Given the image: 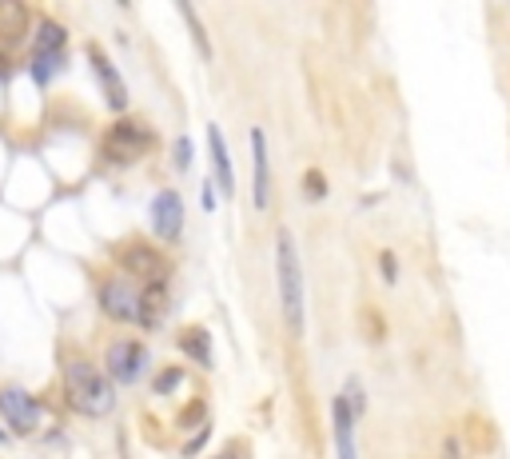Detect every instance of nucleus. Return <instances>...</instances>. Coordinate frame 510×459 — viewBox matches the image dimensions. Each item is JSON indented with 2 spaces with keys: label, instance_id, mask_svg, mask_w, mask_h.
Returning <instances> with one entry per match:
<instances>
[{
  "label": "nucleus",
  "instance_id": "nucleus-17",
  "mask_svg": "<svg viewBox=\"0 0 510 459\" xmlns=\"http://www.w3.org/2000/svg\"><path fill=\"white\" fill-rule=\"evenodd\" d=\"M179 13H184V20L192 24V36H196V44H199V53H204L207 60H212V44H207V36H204V24H199V16L192 13L188 5H179Z\"/></svg>",
  "mask_w": 510,
  "mask_h": 459
},
{
  "label": "nucleus",
  "instance_id": "nucleus-1",
  "mask_svg": "<svg viewBox=\"0 0 510 459\" xmlns=\"http://www.w3.org/2000/svg\"><path fill=\"white\" fill-rule=\"evenodd\" d=\"M275 276H279V304H284V319L287 327L299 336L303 332V268H299V252H295V239L292 232H279L275 236Z\"/></svg>",
  "mask_w": 510,
  "mask_h": 459
},
{
  "label": "nucleus",
  "instance_id": "nucleus-9",
  "mask_svg": "<svg viewBox=\"0 0 510 459\" xmlns=\"http://www.w3.org/2000/svg\"><path fill=\"white\" fill-rule=\"evenodd\" d=\"M88 56H92V73L100 76V84H104V96H108V108H128V88H124V80H120V73L112 68V60H108L100 48L92 44L88 48Z\"/></svg>",
  "mask_w": 510,
  "mask_h": 459
},
{
  "label": "nucleus",
  "instance_id": "nucleus-21",
  "mask_svg": "<svg viewBox=\"0 0 510 459\" xmlns=\"http://www.w3.org/2000/svg\"><path fill=\"white\" fill-rule=\"evenodd\" d=\"M443 459H467L463 439H458V435H447V439H443Z\"/></svg>",
  "mask_w": 510,
  "mask_h": 459
},
{
  "label": "nucleus",
  "instance_id": "nucleus-23",
  "mask_svg": "<svg viewBox=\"0 0 510 459\" xmlns=\"http://www.w3.org/2000/svg\"><path fill=\"white\" fill-rule=\"evenodd\" d=\"M219 459H236V455H232V452H227V455H219Z\"/></svg>",
  "mask_w": 510,
  "mask_h": 459
},
{
  "label": "nucleus",
  "instance_id": "nucleus-13",
  "mask_svg": "<svg viewBox=\"0 0 510 459\" xmlns=\"http://www.w3.org/2000/svg\"><path fill=\"white\" fill-rule=\"evenodd\" d=\"M164 304H168V292H164V284L156 279V284H148L144 292H140V327H156Z\"/></svg>",
  "mask_w": 510,
  "mask_h": 459
},
{
  "label": "nucleus",
  "instance_id": "nucleus-3",
  "mask_svg": "<svg viewBox=\"0 0 510 459\" xmlns=\"http://www.w3.org/2000/svg\"><path fill=\"white\" fill-rule=\"evenodd\" d=\"M148 148H152V132H148L144 124H136V120L112 124V132L104 140V152H108V160H116V164H132Z\"/></svg>",
  "mask_w": 510,
  "mask_h": 459
},
{
  "label": "nucleus",
  "instance_id": "nucleus-2",
  "mask_svg": "<svg viewBox=\"0 0 510 459\" xmlns=\"http://www.w3.org/2000/svg\"><path fill=\"white\" fill-rule=\"evenodd\" d=\"M64 392L68 404L84 415H108L116 407V387L108 376H100L88 359H72L64 367Z\"/></svg>",
  "mask_w": 510,
  "mask_h": 459
},
{
  "label": "nucleus",
  "instance_id": "nucleus-15",
  "mask_svg": "<svg viewBox=\"0 0 510 459\" xmlns=\"http://www.w3.org/2000/svg\"><path fill=\"white\" fill-rule=\"evenodd\" d=\"M64 24H56V20H40V28H36V53H60L64 48Z\"/></svg>",
  "mask_w": 510,
  "mask_h": 459
},
{
  "label": "nucleus",
  "instance_id": "nucleus-14",
  "mask_svg": "<svg viewBox=\"0 0 510 459\" xmlns=\"http://www.w3.org/2000/svg\"><path fill=\"white\" fill-rule=\"evenodd\" d=\"M179 347H184L196 364H204V367L216 364L212 359V336H207L204 327H188V332H179Z\"/></svg>",
  "mask_w": 510,
  "mask_h": 459
},
{
  "label": "nucleus",
  "instance_id": "nucleus-4",
  "mask_svg": "<svg viewBox=\"0 0 510 459\" xmlns=\"http://www.w3.org/2000/svg\"><path fill=\"white\" fill-rule=\"evenodd\" d=\"M0 415H5V424L13 427L16 435H28V432H36L40 427V404L33 396L24 392V387H5V392H0Z\"/></svg>",
  "mask_w": 510,
  "mask_h": 459
},
{
  "label": "nucleus",
  "instance_id": "nucleus-8",
  "mask_svg": "<svg viewBox=\"0 0 510 459\" xmlns=\"http://www.w3.org/2000/svg\"><path fill=\"white\" fill-rule=\"evenodd\" d=\"M152 232L159 239H179L184 232V200L176 192H159L152 200Z\"/></svg>",
  "mask_w": 510,
  "mask_h": 459
},
{
  "label": "nucleus",
  "instance_id": "nucleus-20",
  "mask_svg": "<svg viewBox=\"0 0 510 459\" xmlns=\"http://www.w3.org/2000/svg\"><path fill=\"white\" fill-rule=\"evenodd\" d=\"M188 164H192V140L179 136L176 140V168H188Z\"/></svg>",
  "mask_w": 510,
  "mask_h": 459
},
{
  "label": "nucleus",
  "instance_id": "nucleus-22",
  "mask_svg": "<svg viewBox=\"0 0 510 459\" xmlns=\"http://www.w3.org/2000/svg\"><path fill=\"white\" fill-rule=\"evenodd\" d=\"M379 272H383V276H387V279H391V284H395L399 268H395V256H391V252H383V256H379Z\"/></svg>",
  "mask_w": 510,
  "mask_h": 459
},
{
  "label": "nucleus",
  "instance_id": "nucleus-11",
  "mask_svg": "<svg viewBox=\"0 0 510 459\" xmlns=\"http://www.w3.org/2000/svg\"><path fill=\"white\" fill-rule=\"evenodd\" d=\"M207 144H212V168H216V180L224 188V196L236 192V172H232V152L224 144V132L216 124H207Z\"/></svg>",
  "mask_w": 510,
  "mask_h": 459
},
{
  "label": "nucleus",
  "instance_id": "nucleus-5",
  "mask_svg": "<svg viewBox=\"0 0 510 459\" xmlns=\"http://www.w3.org/2000/svg\"><path fill=\"white\" fill-rule=\"evenodd\" d=\"M100 308L116 324H140V288H132L128 279H108L100 288Z\"/></svg>",
  "mask_w": 510,
  "mask_h": 459
},
{
  "label": "nucleus",
  "instance_id": "nucleus-7",
  "mask_svg": "<svg viewBox=\"0 0 510 459\" xmlns=\"http://www.w3.org/2000/svg\"><path fill=\"white\" fill-rule=\"evenodd\" d=\"M144 364H148V352L136 339H120V344L108 347V376H112L116 384H132V379L144 372Z\"/></svg>",
  "mask_w": 510,
  "mask_h": 459
},
{
  "label": "nucleus",
  "instance_id": "nucleus-19",
  "mask_svg": "<svg viewBox=\"0 0 510 459\" xmlns=\"http://www.w3.org/2000/svg\"><path fill=\"white\" fill-rule=\"evenodd\" d=\"M179 379H184V372H179V367H168V372H159V379H156V392L168 396V392H172V387L179 384Z\"/></svg>",
  "mask_w": 510,
  "mask_h": 459
},
{
  "label": "nucleus",
  "instance_id": "nucleus-10",
  "mask_svg": "<svg viewBox=\"0 0 510 459\" xmlns=\"http://www.w3.org/2000/svg\"><path fill=\"white\" fill-rule=\"evenodd\" d=\"M120 264H124L132 276H140V279H152V284H156V276L164 272L159 252H152V248H144V244H128L124 252H120Z\"/></svg>",
  "mask_w": 510,
  "mask_h": 459
},
{
  "label": "nucleus",
  "instance_id": "nucleus-24",
  "mask_svg": "<svg viewBox=\"0 0 510 459\" xmlns=\"http://www.w3.org/2000/svg\"><path fill=\"white\" fill-rule=\"evenodd\" d=\"M0 439H5V432H0Z\"/></svg>",
  "mask_w": 510,
  "mask_h": 459
},
{
  "label": "nucleus",
  "instance_id": "nucleus-12",
  "mask_svg": "<svg viewBox=\"0 0 510 459\" xmlns=\"http://www.w3.org/2000/svg\"><path fill=\"white\" fill-rule=\"evenodd\" d=\"M335 415V444H339V459H355V412L347 407V396H339L332 404Z\"/></svg>",
  "mask_w": 510,
  "mask_h": 459
},
{
  "label": "nucleus",
  "instance_id": "nucleus-6",
  "mask_svg": "<svg viewBox=\"0 0 510 459\" xmlns=\"http://www.w3.org/2000/svg\"><path fill=\"white\" fill-rule=\"evenodd\" d=\"M247 140H252V204H255V212H264V208L272 204V164H267V136H264V128H252Z\"/></svg>",
  "mask_w": 510,
  "mask_h": 459
},
{
  "label": "nucleus",
  "instance_id": "nucleus-16",
  "mask_svg": "<svg viewBox=\"0 0 510 459\" xmlns=\"http://www.w3.org/2000/svg\"><path fill=\"white\" fill-rule=\"evenodd\" d=\"M60 64H64V56H60V53H36V60H33V80H36V84H48V80L60 73Z\"/></svg>",
  "mask_w": 510,
  "mask_h": 459
},
{
  "label": "nucleus",
  "instance_id": "nucleus-18",
  "mask_svg": "<svg viewBox=\"0 0 510 459\" xmlns=\"http://www.w3.org/2000/svg\"><path fill=\"white\" fill-rule=\"evenodd\" d=\"M303 188H307V200H323V196H327V180H323V172H319V168H307Z\"/></svg>",
  "mask_w": 510,
  "mask_h": 459
}]
</instances>
